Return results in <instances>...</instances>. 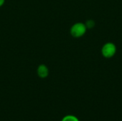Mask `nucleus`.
Here are the masks:
<instances>
[{"label":"nucleus","instance_id":"f257e3e1","mask_svg":"<svg viewBox=\"0 0 122 121\" xmlns=\"http://www.w3.org/2000/svg\"><path fill=\"white\" fill-rule=\"evenodd\" d=\"M87 28L85 24L82 22H77L72 25L70 29V34L74 38H80L83 36L86 32Z\"/></svg>","mask_w":122,"mask_h":121},{"label":"nucleus","instance_id":"f03ea898","mask_svg":"<svg viewBox=\"0 0 122 121\" xmlns=\"http://www.w3.org/2000/svg\"><path fill=\"white\" fill-rule=\"evenodd\" d=\"M117 53V46L114 43L107 42L102 48V54L106 58H112Z\"/></svg>","mask_w":122,"mask_h":121},{"label":"nucleus","instance_id":"7ed1b4c3","mask_svg":"<svg viewBox=\"0 0 122 121\" xmlns=\"http://www.w3.org/2000/svg\"><path fill=\"white\" fill-rule=\"evenodd\" d=\"M37 75L41 78H45L49 75V69L48 67L44 64H41L37 68Z\"/></svg>","mask_w":122,"mask_h":121},{"label":"nucleus","instance_id":"20e7f679","mask_svg":"<svg viewBox=\"0 0 122 121\" xmlns=\"http://www.w3.org/2000/svg\"><path fill=\"white\" fill-rule=\"evenodd\" d=\"M61 121H79V120L78 119V118H76V116H72V115H68V116H64Z\"/></svg>","mask_w":122,"mask_h":121},{"label":"nucleus","instance_id":"39448f33","mask_svg":"<svg viewBox=\"0 0 122 121\" xmlns=\"http://www.w3.org/2000/svg\"><path fill=\"white\" fill-rule=\"evenodd\" d=\"M85 25L87 28V29H91L92 28H94L95 26V21L92 19H89V20H87L85 23Z\"/></svg>","mask_w":122,"mask_h":121},{"label":"nucleus","instance_id":"423d86ee","mask_svg":"<svg viewBox=\"0 0 122 121\" xmlns=\"http://www.w3.org/2000/svg\"><path fill=\"white\" fill-rule=\"evenodd\" d=\"M4 2H5V0H0V7L4 5Z\"/></svg>","mask_w":122,"mask_h":121}]
</instances>
